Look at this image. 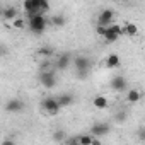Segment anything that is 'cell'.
Listing matches in <instances>:
<instances>
[{"label": "cell", "mask_w": 145, "mask_h": 145, "mask_svg": "<svg viewBox=\"0 0 145 145\" xmlns=\"http://www.w3.org/2000/svg\"><path fill=\"white\" fill-rule=\"evenodd\" d=\"M142 99V92L140 91H137V89H131L130 92H128V96H126V101L128 103H137V101H140Z\"/></svg>", "instance_id": "9a60e30c"}, {"label": "cell", "mask_w": 145, "mask_h": 145, "mask_svg": "<svg viewBox=\"0 0 145 145\" xmlns=\"http://www.w3.org/2000/svg\"><path fill=\"white\" fill-rule=\"evenodd\" d=\"M22 109H24V103L21 99H10L5 104V111H9V113H21Z\"/></svg>", "instance_id": "ba28073f"}, {"label": "cell", "mask_w": 145, "mask_h": 145, "mask_svg": "<svg viewBox=\"0 0 145 145\" xmlns=\"http://www.w3.org/2000/svg\"><path fill=\"white\" fill-rule=\"evenodd\" d=\"M27 17H29V29H31V33L41 34V33L46 31L48 19H46L43 14H31V16H27Z\"/></svg>", "instance_id": "6da1fadb"}, {"label": "cell", "mask_w": 145, "mask_h": 145, "mask_svg": "<svg viewBox=\"0 0 145 145\" xmlns=\"http://www.w3.org/2000/svg\"><path fill=\"white\" fill-rule=\"evenodd\" d=\"M120 56L116 55V53H111V55H108V58H106V67L108 68H116L118 65H120Z\"/></svg>", "instance_id": "7c38bea8"}, {"label": "cell", "mask_w": 145, "mask_h": 145, "mask_svg": "<svg viewBox=\"0 0 145 145\" xmlns=\"http://www.w3.org/2000/svg\"><path fill=\"white\" fill-rule=\"evenodd\" d=\"M24 26H26V22H24L22 19H16V21H14V27H17V29H22Z\"/></svg>", "instance_id": "7402d4cb"}, {"label": "cell", "mask_w": 145, "mask_h": 145, "mask_svg": "<svg viewBox=\"0 0 145 145\" xmlns=\"http://www.w3.org/2000/svg\"><path fill=\"white\" fill-rule=\"evenodd\" d=\"M46 10H50V4L46 0H39V14H44Z\"/></svg>", "instance_id": "44dd1931"}, {"label": "cell", "mask_w": 145, "mask_h": 145, "mask_svg": "<svg viewBox=\"0 0 145 145\" xmlns=\"http://www.w3.org/2000/svg\"><path fill=\"white\" fill-rule=\"evenodd\" d=\"M116 120H118V123H123V121L126 120V113H125V111H120V113L116 114Z\"/></svg>", "instance_id": "603a6c76"}, {"label": "cell", "mask_w": 145, "mask_h": 145, "mask_svg": "<svg viewBox=\"0 0 145 145\" xmlns=\"http://www.w3.org/2000/svg\"><path fill=\"white\" fill-rule=\"evenodd\" d=\"M67 145H79V140H77V137H72V138H68V140H67Z\"/></svg>", "instance_id": "cb8c5ba5"}, {"label": "cell", "mask_w": 145, "mask_h": 145, "mask_svg": "<svg viewBox=\"0 0 145 145\" xmlns=\"http://www.w3.org/2000/svg\"><path fill=\"white\" fill-rule=\"evenodd\" d=\"M103 38H104V41H106V43H114V41H118V38H120V36H116L114 33H111V31L106 27V34H104Z\"/></svg>", "instance_id": "d6986e66"}, {"label": "cell", "mask_w": 145, "mask_h": 145, "mask_svg": "<svg viewBox=\"0 0 145 145\" xmlns=\"http://www.w3.org/2000/svg\"><path fill=\"white\" fill-rule=\"evenodd\" d=\"M74 65H75V70L77 72H89L91 70V65H92V61L87 58V56H77L75 60H74Z\"/></svg>", "instance_id": "5b68a950"}, {"label": "cell", "mask_w": 145, "mask_h": 145, "mask_svg": "<svg viewBox=\"0 0 145 145\" xmlns=\"http://www.w3.org/2000/svg\"><path fill=\"white\" fill-rule=\"evenodd\" d=\"M123 33H126L128 36H137V34H138V27H137L135 24L128 22V24L123 26Z\"/></svg>", "instance_id": "2e32d148"}, {"label": "cell", "mask_w": 145, "mask_h": 145, "mask_svg": "<svg viewBox=\"0 0 145 145\" xmlns=\"http://www.w3.org/2000/svg\"><path fill=\"white\" fill-rule=\"evenodd\" d=\"M2 10H4V9H0V16H2Z\"/></svg>", "instance_id": "4dcf8cb0"}, {"label": "cell", "mask_w": 145, "mask_h": 145, "mask_svg": "<svg viewBox=\"0 0 145 145\" xmlns=\"http://www.w3.org/2000/svg\"><path fill=\"white\" fill-rule=\"evenodd\" d=\"M87 75H89V72H77V77L79 79H86Z\"/></svg>", "instance_id": "4316f807"}, {"label": "cell", "mask_w": 145, "mask_h": 145, "mask_svg": "<svg viewBox=\"0 0 145 145\" xmlns=\"http://www.w3.org/2000/svg\"><path fill=\"white\" fill-rule=\"evenodd\" d=\"M91 145H101V142H99L97 138H92V143H91Z\"/></svg>", "instance_id": "f546056e"}, {"label": "cell", "mask_w": 145, "mask_h": 145, "mask_svg": "<svg viewBox=\"0 0 145 145\" xmlns=\"http://www.w3.org/2000/svg\"><path fill=\"white\" fill-rule=\"evenodd\" d=\"M109 130H111V128H109L108 123H101V121H99V123H94V125L91 126V133H89V135H92L94 138H96V137H104V135L109 133Z\"/></svg>", "instance_id": "277c9868"}, {"label": "cell", "mask_w": 145, "mask_h": 145, "mask_svg": "<svg viewBox=\"0 0 145 145\" xmlns=\"http://www.w3.org/2000/svg\"><path fill=\"white\" fill-rule=\"evenodd\" d=\"M22 9L27 12V16L39 14V0H26V2L22 4Z\"/></svg>", "instance_id": "52a82bcc"}, {"label": "cell", "mask_w": 145, "mask_h": 145, "mask_svg": "<svg viewBox=\"0 0 145 145\" xmlns=\"http://www.w3.org/2000/svg\"><path fill=\"white\" fill-rule=\"evenodd\" d=\"M56 103H58V106H60V109H61V108L70 106L72 103H74V96H72V94H61V96L56 97Z\"/></svg>", "instance_id": "30bf717a"}, {"label": "cell", "mask_w": 145, "mask_h": 145, "mask_svg": "<svg viewBox=\"0 0 145 145\" xmlns=\"http://www.w3.org/2000/svg\"><path fill=\"white\" fill-rule=\"evenodd\" d=\"M113 17H114V12H113L111 9H104V10L99 14V17H97V22H99V26H104V27H108V26L111 24Z\"/></svg>", "instance_id": "8992f818"}, {"label": "cell", "mask_w": 145, "mask_h": 145, "mask_svg": "<svg viewBox=\"0 0 145 145\" xmlns=\"http://www.w3.org/2000/svg\"><path fill=\"white\" fill-rule=\"evenodd\" d=\"M39 82L43 87L46 89H51L56 86V75H55V72L53 70H43L41 72V75H39Z\"/></svg>", "instance_id": "7a4b0ae2"}, {"label": "cell", "mask_w": 145, "mask_h": 145, "mask_svg": "<svg viewBox=\"0 0 145 145\" xmlns=\"http://www.w3.org/2000/svg\"><path fill=\"white\" fill-rule=\"evenodd\" d=\"M96 31H97V34H99V36H104V34H106V27H104V26H97V29H96Z\"/></svg>", "instance_id": "484cf974"}, {"label": "cell", "mask_w": 145, "mask_h": 145, "mask_svg": "<svg viewBox=\"0 0 145 145\" xmlns=\"http://www.w3.org/2000/svg\"><path fill=\"white\" fill-rule=\"evenodd\" d=\"M0 145H16V142H14V140H10V138H7V140H4Z\"/></svg>", "instance_id": "83f0119b"}, {"label": "cell", "mask_w": 145, "mask_h": 145, "mask_svg": "<svg viewBox=\"0 0 145 145\" xmlns=\"http://www.w3.org/2000/svg\"><path fill=\"white\" fill-rule=\"evenodd\" d=\"M2 17L7 19V21L16 19V17H17V9H16V7H5V9L2 10Z\"/></svg>", "instance_id": "4fadbf2b"}, {"label": "cell", "mask_w": 145, "mask_h": 145, "mask_svg": "<svg viewBox=\"0 0 145 145\" xmlns=\"http://www.w3.org/2000/svg\"><path fill=\"white\" fill-rule=\"evenodd\" d=\"M50 22H51L53 26H56V27H61V26L65 24V17H63V16H53V17L50 19Z\"/></svg>", "instance_id": "ac0fdd59"}, {"label": "cell", "mask_w": 145, "mask_h": 145, "mask_svg": "<svg viewBox=\"0 0 145 145\" xmlns=\"http://www.w3.org/2000/svg\"><path fill=\"white\" fill-rule=\"evenodd\" d=\"M4 55H7V48L5 46H0V56H4Z\"/></svg>", "instance_id": "f1b7e54d"}, {"label": "cell", "mask_w": 145, "mask_h": 145, "mask_svg": "<svg viewBox=\"0 0 145 145\" xmlns=\"http://www.w3.org/2000/svg\"><path fill=\"white\" fill-rule=\"evenodd\" d=\"M92 135H89V133H84V135H79L77 137V140H79V145H91L92 143Z\"/></svg>", "instance_id": "e0dca14e"}, {"label": "cell", "mask_w": 145, "mask_h": 145, "mask_svg": "<svg viewBox=\"0 0 145 145\" xmlns=\"http://www.w3.org/2000/svg\"><path fill=\"white\" fill-rule=\"evenodd\" d=\"M41 108H43V111H44L46 114H50V116H55V114H58V111H60V106H58V103H56V97H46V99H43Z\"/></svg>", "instance_id": "3957f363"}, {"label": "cell", "mask_w": 145, "mask_h": 145, "mask_svg": "<svg viewBox=\"0 0 145 145\" xmlns=\"http://www.w3.org/2000/svg\"><path fill=\"white\" fill-rule=\"evenodd\" d=\"M68 65H70V53L60 55V58H58V61H56V68L65 70V68H68Z\"/></svg>", "instance_id": "8fae6325"}, {"label": "cell", "mask_w": 145, "mask_h": 145, "mask_svg": "<svg viewBox=\"0 0 145 145\" xmlns=\"http://www.w3.org/2000/svg\"><path fill=\"white\" fill-rule=\"evenodd\" d=\"M92 104H94V108H97V109H104V108H108V99H106L104 96H96L94 101H92Z\"/></svg>", "instance_id": "5bb4252c"}, {"label": "cell", "mask_w": 145, "mask_h": 145, "mask_svg": "<svg viewBox=\"0 0 145 145\" xmlns=\"http://www.w3.org/2000/svg\"><path fill=\"white\" fill-rule=\"evenodd\" d=\"M53 138H55L56 142H63V140L67 138V135H65V131H63V130H58V131H55V133H53Z\"/></svg>", "instance_id": "ffe728a7"}, {"label": "cell", "mask_w": 145, "mask_h": 145, "mask_svg": "<svg viewBox=\"0 0 145 145\" xmlns=\"http://www.w3.org/2000/svg\"><path fill=\"white\" fill-rule=\"evenodd\" d=\"M38 55H43V56H48V55H51V50H48V48H43V50H39V51H38Z\"/></svg>", "instance_id": "d4e9b609"}, {"label": "cell", "mask_w": 145, "mask_h": 145, "mask_svg": "<svg viewBox=\"0 0 145 145\" xmlns=\"http://www.w3.org/2000/svg\"><path fill=\"white\" fill-rule=\"evenodd\" d=\"M111 87H113L114 91H118V92H123V91L128 87V82H126L125 77H114V79L111 80Z\"/></svg>", "instance_id": "9c48e42d"}]
</instances>
